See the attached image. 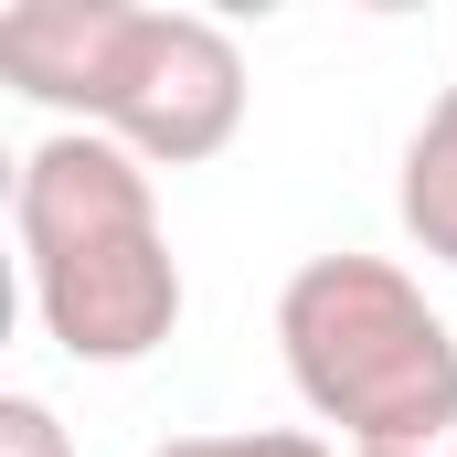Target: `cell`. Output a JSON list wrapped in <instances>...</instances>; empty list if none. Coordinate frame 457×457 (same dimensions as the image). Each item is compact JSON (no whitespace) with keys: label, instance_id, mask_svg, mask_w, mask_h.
I'll use <instances>...</instances> for the list:
<instances>
[{"label":"cell","instance_id":"6","mask_svg":"<svg viewBox=\"0 0 457 457\" xmlns=\"http://www.w3.org/2000/svg\"><path fill=\"white\" fill-rule=\"evenodd\" d=\"M149 457H341V447L309 436V426H234V436H170Z\"/></svg>","mask_w":457,"mask_h":457},{"label":"cell","instance_id":"7","mask_svg":"<svg viewBox=\"0 0 457 457\" xmlns=\"http://www.w3.org/2000/svg\"><path fill=\"white\" fill-rule=\"evenodd\" d=\"M0 457H75L43 394H0Z\"/></svg>","mask_w":457,"mask_h":457},{"label":"cell","instance_id":"2","mask_svg":"<svg viewBox=\"0 0 457 457\" xmlns=\"http://www.w3.org/2000/svg\"><path fill=\"white\" fill-rule=\"evenodd\" d=\"M277 351L320 426H341L351 457L457 426V330L426 309V287L394 255H309L277 287Z\"/></svg>","mask_w":457,"mask_h":457},{"label":"cell","instance_id":"5","mask_svg":"<svg viewBox=\"0 0 457 457\" xmlns=\"http://www.w3.org/2000/svg\"><path fill=\"white\" fill-rule=\"evenodd\" d=\"M394 213H404V234H415L436 266H457V86H447L426 117H415V138H404Z\"/></svg>","mask_w":457,"mask_h":457},{"label":"cell","instance_id":"4","mask_svg":"<svg viewBox=\"0 0 457 457\" xmlns=\"http://www.w3.org/2000/svg\"><path fill=\"white\" fill-rule=\"evenodd\" d=\"M117 11L128 0H11L0 11V75L32 107H64L86 128L96 75H107V54H117Z\"/></svg>","mask_w":457,"mask_h":457},{"label":"cell","instance_id":"1","mask_svg":"<svg viewBox=\"0 0 457 457\" xmlns=\"http://www.w3.org/2000/svg\"><path fill=\"white\" fill-rule=\"evenodd\" d=\"M11 234L32 277V320L64 361H149L181 330V255L160 234L149 160H128L107 128H54L21 149Z\"/></svg>","mask_w":457,"mask_h":457},{"label":"cell","instance_id":"8","mask_svg":"<svg viewBox=\"0 0 457 457\" xmlns=\"http://www.w3.org/2000/svg\"><path fill=\"white\" fill-rule=\"evenodd\" d=\"M361 457H457V426H436V436H404V447H361Z\"/></svg>","mask_w":457,"mask_h":457},{"label":"cell","instance_id":"3","mask_svg":"<svg viewBox=\"0 0 457 457\" xmlns=\"http://www.w3.org/2000/svg\"><path fill=\"white\" fill-rule=\"evenodd\" d=\"M86 128H107L149 170H192V160L234 149V128H245V54H234V32L203 21V11H138L128 0Z\"/></svg>","mask_w":457,"mask_h":457}]
</instances>
